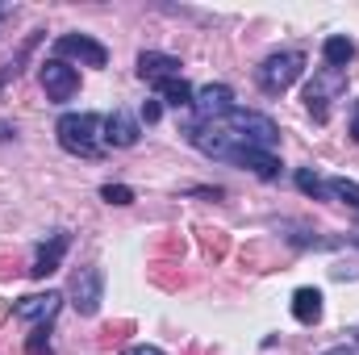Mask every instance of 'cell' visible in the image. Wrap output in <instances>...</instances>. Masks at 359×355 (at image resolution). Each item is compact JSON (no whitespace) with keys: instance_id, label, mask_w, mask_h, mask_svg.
Masks as SVG:
<instances>
[{"instance_id":"1","label":"cell","mask_w":359,"mask_h":355,"mask_svg":"<svg viewBox=\"0 0 359 355\" xmlns=\"http://www.w3.org/2000/svg\"><path fill=\"white\" fill-rule=\"evenodd\" d=\"M100 126H104V121H100L96 113H63V117H59V126H55L59 147H63L67 155L96 159V155H100V138H96V130H100Z\"/></svg>"},{"instance_id":"23","label":"cell","mask_w":359,"mask_h":355,"mask_svg":"<svg viewBox=\"0 0 359 355\" xmlns=\"http://www.w3.org/2000/svg\"><path fill=\"white\" fill-rule=\"evenodd\" d=\"M25 355H50V330L34 326V335L25 339Z\"/></svg>"},{"instance_id":"27","label":"cell","mask_w":359,"mask_h":355,"mask_svg":"<svg viewBox=\"0 0 359 355\" xmlns=\"http://www.w3.org/2000/svg\"><path fill=\"white\" fill-rule=\"evenodd\" d=\"M126 355H163L159 347H147V343H138V347H130Z\"/></svg>"},{"instance_id":"8","label":"cell","mask_w":359,"mask_h":355,"mask_svg":"<svg viewBox=\"0 0 359 355\" xmlns=\"http://www.w3.org/2000/svg\"><path fill=\"white\" fill-rule=\"evenodd\" d=\"M55 51H59V59H80V63H88V67H104V63H109V51H104L100 42H92L88 34H63V38L55 42Z\"/></svg>"},{"instance_id":"16","label":"cell","mask_w":359,"mask_h":355,"mask_svg":"<svg viewBox=\"0 0 359 355\" xmlns=\"http://www.w3.org/2000/svg\"><path fill=\"white\" fill-rule=\"evenodd\" d=\"M322 59H326V67H334V72H343L351 59H355V42L351 38H326V46H322Z\"/></svg>"},{"instance_id":"14","label":"cell","mask_w":359,"mask_h":355,"mask_svg":"<svg viewBox=\"0 0 359 355\" xmlns=\"http://www.w3.org/2000/svg\"><path fill=\"white\" fill-rule=\"evenodd\" d=\"M292 318H297L301 326L322 322V293H318V288H297V293H292Z\"/></svg>"},{"instance_id":"20","label":"cell","mask_w":359,"mask_h":355,"mask_svg":"<svg viewBox=\"0 0 359 355\" xmlns=\"http://www.w3.org/2000/svg\"><path fill=\"white\" fill-rule=\"evenodd\" d=\"M130 335H134V322H130V318H117V322L100 326V347H121Z\"/></svg>"},{"instance_id":"17","label":"cell","mask_w":359,"mask_h":355,"mask_svg":"<svg viewBox=\"0 0 359 355\" xmlns=\"http://www.w3.org/2000/svg\"><path fill=\"white\" fill-rule=\"evenodd\" d=\"M196 239H201V251L213 260V264H222L226 255H230V234L226 230H213V226H201L196 230Z\"/></svg>"},{"instance_id":"21","label":"cell","mask_w":359,"mask_h":355,"mask_svg":"<svg viewBox=\"0 0 359 355\" xmlns=\"http://www.w3.org/2000/svg\"><path fill=\"white\" fill-rule=\"evenodd\" d=\"M326 192H330V196H339V201H347V205L359 213V184H351V180H330V184H326Z\"/></svg>"},{"instance_id":"26","label":"cell","mask_w":359,"mask_h":355,"mask_svg":"<svg viewBox=\"0 0 359 355\" xmlns=\"http://www.w3.org/2000/svg\"><path fill=\"white\" fill-rule=\"evenodd\" d=\"M142 117H147V121H159V100H147V105H142Z\"/></svg>"},{"instance_id":"13","label":"cell","mask_w":359,"mask_h":355,"mask_svg":"<svg viewBox=\"0 0 359 355\" xmlns=\"http://www.w3.org/2000/svg\"><path fill=\"white\" fill-rule=\"evenodd\" d=\"M104 142H109V147H134V142H138V121H134L130 113H121V109L109 113V117H104Z\"/></svg>"},{"instance_id":"24","label":"cell","mask_w":359,"mask_h":355,"mask_svg":"<svg viewBox=\"0 0 359 355\" xmlns=\"http://www.w3.org/2000/svg\"><path fill=\"white\" fill-rule=\"evenodd\" d=\"M100 196H104L109 205H130V201H134V188H126V184H104Z\"/></svg>"},{"instance_id":"19","label":"cell","mask_w":359,"mask_h":355,"mask_svg":"<svg viewBox=\"0 0 359 355\" xmlns=\"http://www.w3.org/2000/svg\"><path fill=\"white\" fill-rule=\"evenodd\" d=\"M155 88H159V96H163L168 105H176V109H188V105H192V88H188L180 76L176 80H159Z\"/></svg>"},{"instance_id":"18","label":"cell","mask_w":359,"mask_h":355,"mask_svg":"<svg viewBox=\"0 0 359 355\" xmlns=\"http://www.w3.org/2000/svg\"><path fill=\"white\" fill-rule=\"evenodd\" d=\"M147 276H151V284H159V288H168V293H176V288L188 284V276H184L176 264H168V260H155V264L147 267Z\"/></svg>"},{"instance_id":"25","label":"cell","mask_w":359,"mask_h":355,"mask_svg":"<svg viewBox=\"0 0 359 355\" xmlns=\"http://www.w3.org/2000/svg\"><path fill=\"white\" fill-rule=\"evenodd\" d=\"M21 272V260H17V251L13 247H0V280H13Z\"/></svg>"},{"instance_id":"15","label":"cell","mask_w":359,"mask_h":355,"mask_svg":"<svg viewBox=\"0 0 359 355\" xmlns=\"http://www.w3.org/2000/svg\"><path fill=\"white\" fill-rule=\"evenodd\" d=\"M184 251H188V243H184V234H180V230H163V234H155V239H151V260L180 264V260H184Z\"/></svg>"},{"instance_id":"7","label":"cell","mask_w":359,"mask_h":355,"mask_svg":"<svg viewBox=\"0 0 359 355\" xmlns=\"http://www.w3.org/2000/svg\"><path fill=\"white\" fill-rule=\"evenodd\" d=\"M59 305H63V293H34V297H21L17 305H13V314L21 318V322H34V326H50V318L59 314Z\"/></svg>"},{"instance_id":"5","label":"cell","mask_w":359,"mask_h":355,"mask_svg":"<svg viewBox=\"0 0 359 355\" xmlns=\"http://www.w3.org/2000/svg\"><path fill=\"white\" fill-rule=\"evenodd\" d=\"M42 88H46L50 100H72L80 92V72L67 67L63 59H46L42 63Z\"/></svg>"},{"instance_id":"30","label":"cell","mask_w":359,"mask_h":355,"mask_svg":"<svg viewBox=\"0 0 359 355\" xmlns=\"http://www.w3.org/2000/svg\"><path fill=\"white\" fill-rule=\"evenodd\" d=\"M351 138H355V142H359V117H355V121H351Z\"/></svg>"},{"instance_id":"3","label":"cell","mask_w":359,"mask_h":355,"mask_svg":"<svg viewBox=\"0 0 359 355\" xmlns=\"http://www.w3.org/2000/svg\"><path fill=\"white\" fill-rule=\"evenodd\" d=\"M305 72V55L301 51H280V55H268L264 67H259V88L268 96H280L297 84V76Z\"/></svg>"},{"instance_id":"10","label":"cell","mask_w":359,"mask_h":355,"mask_svg":"<svg viewBox=\"0 0 359 355\" xmlns=\"http://www.w3.org/2000/svg\"><path fill=\"white\" fill-rule=\"evenodd\" d=\"M67 247H72V234H67V230H55V234H50V243H42V247H38V260H34V267H29V276H34V280H46L50 272H59Z\"/></svg>"},{"instance_id":"12","label":"cell","mask_w":359,"mask_h":355,"mask_svg":"<svg viewBox=\"0 0 359 355\" xmlns=\"http://www.w3.org/2000/svg\"><path fill=\"white\" fill-rule=\"evenodd\" d=\"M230 163H243V168H251L259 180H276V176H280V163H276V155L259 151V147H238V151L230 155Z\"/></svg>"},{"instance_id":"11","label":"cell","mask_w":359,"mask_h":355,"mask_svg":"<svg viewBox=\"0 0 359 355\" xmlns=\"http://www.w3.org/2000/svg\"><path fill=\"white\" fill-rule=\"evenodd\" d=\"M138 76L151 80V84H159V80H176L180 76V59L159 55V51H147V55H138Z\"/></svg>"},{"instance_id":"4","label":"cell","mask_w":359,"mask_h":355,"mask_svg":"<svg viewBox=\"0 0 359 355\" xmlns=\"http://www.w3.org/2000/svg\"><path fill=\"white\" fill-rule=\"evenodd\" d=\"M104 301V272L100 267H80L72 276V305L80 309V318H92Z\"/></svg>"},{"instance_id":"29","label":"cell","mask_w":359,"mask_h":355,"mask_svg":"<svg viewBox=\"0 0 359 355\" xmlns=\"http://www.w3.org/2000/svg\"><path fill=\"white\" fill-rule=\"evenodd\" d=\"M8 318H13V305H8V301L0 297V322H8Z\"/></svg>"},{"instance_id":"31","label":"cell","mask_w":359,"mask_h":355,"mask_svg":"<svg viewBox=\"0 0 359 355\" xmlns=\"http://www.w3.org/2000/svg\"><path fill=\"white\" fill-rule=\"evenodd\" d=\"M351 339H355V343H359V330H351Z\"/></svg>"},{"instance_id":"2","label":"cell","mask_w":359,"mask_h":355,"mask_svg":"<svg viewBox=\"0 0 359 355\" xmlns=\"http://www.w3.org/2000/svg\"><path fill=\"white\" fill-rule=\"evenodd\" d=\"M222 126L243 142V147H259V151H268L271 142L280 138V130H276V121L264 117V113H251V109H230L226 117H222Z\"/></svg>"},{"instance_id":"28","label":"cell","mask_w":359,"mask_h":355,"mask_svg":"<svg viewBox=\"0 0 359 355\" xmlns=\"http://www.w3.org/2000/svg\"><path fill=\"white\" fill-rule=\"evenodd\" d=\"M322 355H359L355 343H347V347H330V351H322Z\"/></svg>"},{"instance_id":"9","label":"cell","mask_w":359,"mask_h":355,"mask_svg":"<svg viewBox=\"0 0 359 355\" xmlns=\"http://www.w3.org/2000/svg\"><path fill=\"white\" fill-rule=\"evenodd\" d=\"M339 88H343V72H334V67H326V76H318V80L305 88V105H309L313 121H326V117H330V96Z\"/></svg>"},{"instance_id":"22","label":"cell","mask_w":359,"mask_h":355,"mask_svg":"<svg viewBox=\"0 0 359 355\" xmlns=\"http://www.w3.org/2000/svg\"><path fill=\"white\" fill-rule=\"evenodd\" d=\"M297 188L305 192V196H313V201H326L330 192H326V184L313 176V172H297Z\"/></svg>"},{"instance_id":"6","label":"cell","mask_w":359,"mask_h":355,"mask_svg":"<svg viewBox=\"0 0 359 355\" xmlns=\"http://www.w3.org/2000/svg\"><path fill=\"white\" fill-rule=\"evenodd\" d=\"M192 109H196V126L222 121V117L234 109V92L226 88V84H209V88H201L192 96Z\"/></svg>"}]
</instances>
